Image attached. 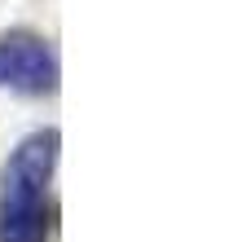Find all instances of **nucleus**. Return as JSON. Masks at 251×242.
Here are the masks:
<instances>
[{
  "label": "nucleus",
  "mask_w": 251,
  "mask_h": 242,
  "mask_svg": "<svg viewBox=\"0 0 251 242\" xmlns=\"http://www.w3.org/2000/svg\"><path fill=\"white\" fill-rule=\"evenodd\" d=\"M57 159H62L57 128H35L9 150L0 172V242H49L53 234L49 185Z\"/></svg>",
  "instance_id": "1"
},
{
  "label": "nucleus",
  "mask_w": 251,
  "mask_h": 242,
  "mask_svg": "<svg viewBox=\"0 0 251 242\" xmlns=\"http://www.w3.org/2000/svg\"><path fill=\"white\" fill-rule=\"evenodd\" d=\"M0 88L18 97H53L62 88L57 48L31 26L0 31Z\"/></svg>",
  "instance_id": "2"
}]
</instances>
